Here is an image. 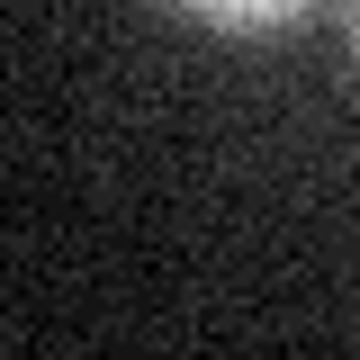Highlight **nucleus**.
Returning a JSON list of instances; mask_svg holds the SVG:
<instances>
[{
    "label": "nucleus",
    "mask_w": 360,
    "mask_h": 360,
    "mask_svg": "<svg viewBox=\"0 0 360 360\" xmlns=\"http://www.w3.org/2000/svg\"><path fill=\"white\" fill-rule=\"evenodd\" d=\"M172 9L207 18V27H225V37H270V27H297L315 0H172Z\"/></svg>",
    "instance_id": "1"
},
{
    "label": "nucleus",
    "mask_w": 360,
    "mask_h": 360,
    "mask_svg": "<svg viewBox=\"0 0 360 360\" xmlns=\"http://www.w3.org/2000/svg\"><path fill=\"white\" fill-rule=\"evenodd\" d=\"M342 27H352V54H360V0H342Z\"/></svg>",
    "instance_id": "2"
}]
</instances>
